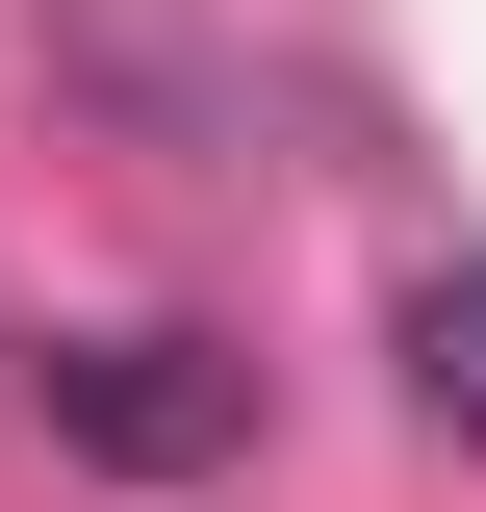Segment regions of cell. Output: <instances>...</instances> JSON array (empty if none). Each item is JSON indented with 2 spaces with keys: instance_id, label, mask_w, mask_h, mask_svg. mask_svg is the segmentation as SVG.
<instances>
[{
  "instance_id": "obj_1",
  "label": "cell",
  "mask_w": 486,
  "mask_h": 512,
  "mask_svg": "<svg viewBox=\"0 0 486 512\" xmlns=\"http://www.w3.org/2000/svg\"><path fill=\"white\" fill-rule=\"evenodd\" d=\"M52 384V436L103 461V487H205V461H256V359L231 333H77V359H26Z\"/></svg>"
},
{
  "instance_id": "obj_2",
  "label": "cell",
  "mask_w": 486,
  "mask_h": 512,
  "mask_svg": "<svg viewBox=\"0 0 486 512\" xmlns=\"http://www.w3.org/2000/svg\"><path fill=\"white\" fill-rule=\"evenodd\" d=\"M384 333H410V410H435V436H486V256H435Z\"/></svg>"
}]
</instances>
